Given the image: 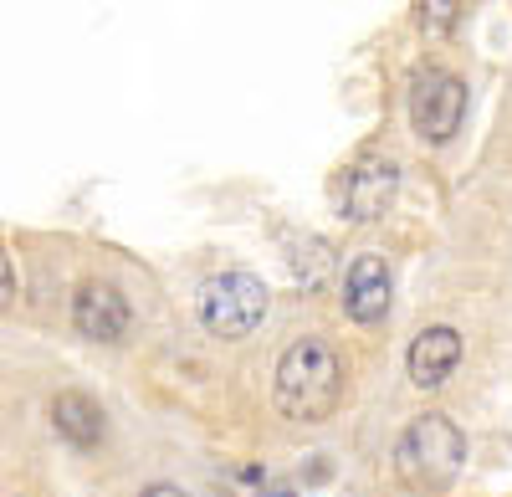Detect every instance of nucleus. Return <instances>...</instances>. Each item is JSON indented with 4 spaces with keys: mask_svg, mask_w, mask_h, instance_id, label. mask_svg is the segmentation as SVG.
Returning <instances> with one entry per match:
<instances>
[{
    "mask_svg": "<svg viewBox=\"0 0 512 497\" xmlns=\"http://www.w3.org/2000/svg\"><path fill=\"white\" fill-rule=\"evenodd\" d=\"M267 282L251 272H221L200 287V323L216 339H246L267 318Z\"/></svg>",
    "mask_w": 512,
    "mask_h": 497,
    "instance_id": "nucleus-3",
    "label": "nucleus"
},
{
    "mask_svg": "<svg viewBox=\"0 0 512 497\" xmlns=\"http://www.w3.org/2000/svg\"><path fill=\"white\" fill-rule=\"evenodd\" d=\"M461 113H466L461 77H451L446 67H420L410 77V123L425 144H446L461 129Z\"/></svg>",
    "mask_w": 512,
    "mask_h": 497,
    "instance_id": "nucleus-4",
    "label": "nucleus"
},
{
    "mask_svg": "<svg viewBox=\"0 0 512 497\" xmlns=\"http://www.w3.org/2000/svg\"><path fill=\"white\" fill-rule=\"evenodd\" d=\"M277 410L287 421H323L344 395V364L323 339H297L277 364Z\"/></svg>",
    "mask_w": 512,
    "mask_h": 497,
    "instance_id": "nucleus-1",
    "label": "nucleus"
},
{
    "mask_svg": "<svg viewBox=\"0 0 512 497\" xmlns=\"http://www.w3.org/2000/svg\"><path fill=\"white\" fill-rule=\"evenodd\" d=\"M461 364V334L456 328H425L415 334L410 354H405V369H410V385L415 390H441L451 380V369Z\"/></svg>",
    "mask_w": 512,
    "mask_h": 497,
    "instance_id": "nucleus-7",
    "label": "nucleus"
},
{
    "mask_svg": "<svg viewBox=\"0 0 512 497\" xmlns=\"http://www.w3.org/2000/svg\"><path fill=\"white\" fill-rule=\"evenodd\" d=\"M72 323H77L82 339L118 344L128 334V323H134V313H128V298L113 282H82L77 298H72Z\"/></svg>",
    "mask_w": 512,
    "mask_h": 497,
    "instance_id": "nucleus-5",
    "label": "nucleus"
},
{
    "mask_svg": "<svg viewBox=\"0 0 512 497\" xmlns=\"http://www.w3.org/2000/svg\"><path fill=\"white\" fill-rule=\"evenodd\" d=\"M466 462V436L446 416H415L395 441V477L405 492H446L461 477Z\"/></svg>",
    "mask_w": 512,
    "mask_h": 497,
    "instance_id": "nucleus-2",
    "label": "nucleus"
},
{
    "mask_svg": "<svg viewBox=\"0 0 512 497\" xmlns=\"http://www.w3.org/2000/svg\"><path fill=\"white\" fill-rule=\"evenodd\" d=\"M400 190V170L390 159H364L359 170H349L344 180V216L349 221H374L390 211V200Z\"/></svg>",
    "mask_w": 512,
    "mask_h": 497,
    "instance_id": "nucleus-6",
    "label": "nucleus"
},
{
    "mask_svg": "<svg viewBox=\"0 0 512 497\" xmlns=\"http://www.w3.org/2000/svg\"><path fill=\"white\" fill-rule=\"evenodd\" d=\"M144 497H190V492L175 487V482H154V487H144Z\"/></svg>",
    "mask_w": 512,
    "mask_h": 497,
    "instance_id": "nucleus-10",
    "label": "nucleus"
},
{
    "mask_svg": "<svg viewBox=\"0 0 512 497\" xmlns=\"http://www.w3.org/2000/svg\"><path fill=\"white\" fill-rule=\"evenodd\" d=\"M344 308H349L354 323H379L390 313V262L379 252L354 257V267L344 277Z\"/></svg>",
    "mask_w": 512,
    "mask_h": 497,
    "instance_id": "nucleus-8",
    "label": "nucleus"
},
{
    "mask_svg": "<svg viewBox=\"0 0 512 497\" xmlns=\"http://www.w3.org/2000/svg\"><path fill=\"white\" fill-rule=\"evenodd\" d=\"M52 426L72 441V446H98L103 441V410L82 395V390H62L52 400Z\"/></svg>",
    "mask_w": 512,
    "mask_h": 497,
    "instance_id": "nucleus-9",
    "label": "nucleus"
}]
</instances>
